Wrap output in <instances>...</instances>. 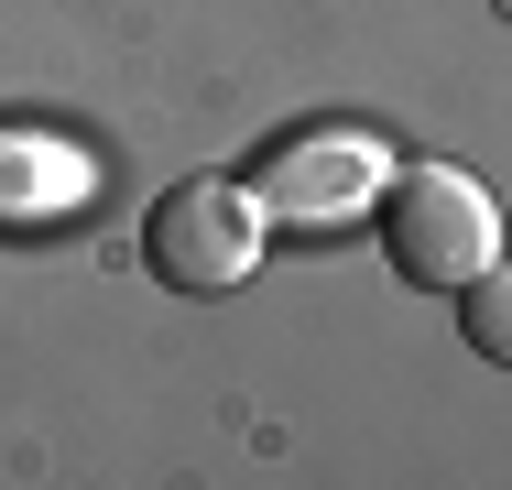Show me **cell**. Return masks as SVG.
I'll use <instances>...</instances> for the list:
<instances>
[{
  "label": "cell",
  "mask_w": 512,
  "mask_h": 490,
  "mask_svg": "<svg viewBox=\"0 0 512 490\" xmlns=\"http://www.w3.org/2000/svg\"><path fill=\"white\" fill-rule=\"evenodd\" d=\"M371 218H382V262L414 294H458L469 273L502 262V207H491V186L469 164H393Z\"/></svg>",
  "instance_id": "1"
},
{
  "label": "cell",
  "mask_w": 512,
  "mask_h": 490,
  "mask_svg": "<svg viewBox=\"0 0 512 490\" xmlns=\"http://www.w3.org/2000/svg\"><path fill=\"white\" fill-rule=\"evenodd\" d=\"M262 240H273V207L251 196V175H186L142 218V262L175 294H240L262 273Z\"/></svg>",
  "instance_id": "2"
},
{
  "label": "cell",
  "mask_w": 512,
  "mask_h": 490,
  "mask_svg": "<svg viewBox=\"0 0 512 490\" xmlns=\"http://www.w3.org/2000/svg\"><path fill=\"white\" fill-rule=\"evenodd\" d=\"M393 175V153L349 120H306V131H273L251 153V196L284 218V229H338V218H371V196Z\"/></svg>",
  "instance_id": "3"
},
{
  "label": "cell",
  "mask_w": 512,
  "mask_h": 490,
  "mask_svg": "<svg viewBox=\"0 0 512 490\" xmlns=\"http://www.w3.org/2000/svg\"><path fill=\"white\" fill-rule=\"evenodd\" d=\"M99 196V164L55 131H0V229H55L66 207Z\"/></svg>",
  "instance_id": "4"
},
{
  "label": "cell",
  "mask_w": 512,
  "mask_h": 490,
  "mask_svg": "<svg viewBox=\"0 0 512 490\" xmlns=\"http://www.w3.org/2000/svg\"><path fill=\"white\" fill-rule=\"evenodd\" d=\"M458 305V338H469V360H491V371H512V262H491V273H469V284L447 294Z\"/></svg>",
  "instance_id": "5"
}]
</instances>
